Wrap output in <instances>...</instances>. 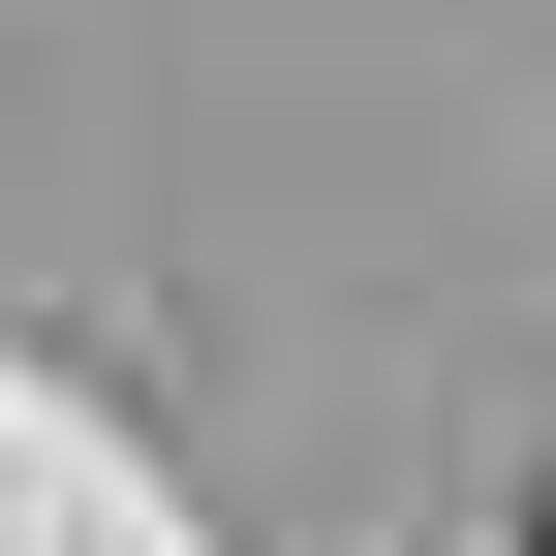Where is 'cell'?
Segmentation results:
<instances>
[{"label":"cell","mask_w":556,"mask_h":556,"mask_svg":"<svg viewBox=\"0 0 556 556\" xmlns=\"http://www.w3.org/2000/svg\"><path fill=\"white\" fill-rule=\"evenodd\" d=\"M526 556H556V526H526Z\"/></svg>","instance_id":"6da1fadb"}]
</instances>
